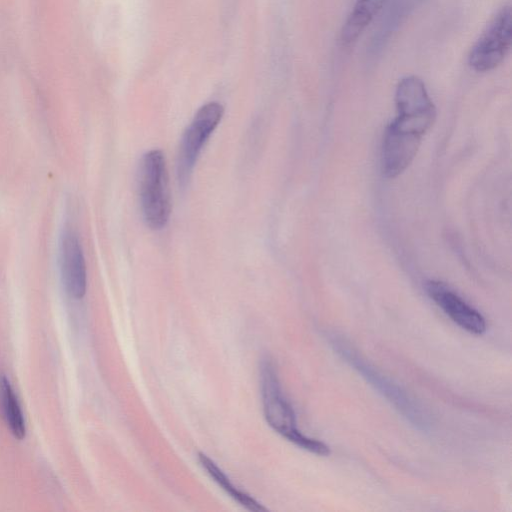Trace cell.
Masks as SVG:
<instances>
[{"label":"cell","instance_id":"cell-3","mask_svg":"<svg viewBox=\"0 0 512 512\" xmlns=\"http://www.w3.org/2000/svg\"><path fill=\"white\" fill-rule=\"evenodd\" d=\"M334 351L353 367L370 385L389 401L415 427L425 430L428 419L421 407L388 377L371 366L349 343L337 335H328Z\"/></svg>","mask_w":512,"mask_h":512},{"label":"cell","instance_id":"cell-1","mask_svg":"<svg viewBox=\"0 0 512 512\" xmlns=\"http://www.w3.org/2000/svg\"><path fill=\"white\" fill-rule=\"evenodd\" d=\"M260 383L264 417L269 426L301 449L318 456H328L331 452L329 446L298 429L294 409L283 394L277 371L269 359L261 363Z\"/></svg>","mask_w":512,"mask_h":512},{"label":"cell","instance_id":"cell-9","mask_svg":"<svg viewBox=\"0 0 512 512\" xmlns=\"http://www.w3.org/2000/svg\"><path fill=\"white\" fill-rule=\"evenodd\" d=\"M385 0H357L340 34L343 46L353 45L381 10Z\"/></svg>","mask_w":512,"mask_h":512},{"label":"cell","instance_id":"cell-2","mask_svg":"<svg viewBox=\"0 0 512 512\" xmlns=\"http://www.w3.org/2000/svg\"><path fill=\"white\" fill-rule=\"evenodd\" d=\"M139 198L147 226L153 230L165 227L171 213V201L166 161L160 150H150L141 159Z\"/></svg>","mask_w":512,"mask_h":512},{"label":"cell","instance_id":"cell-7","mask_svg":"<svg viewBox=\"0 0 512 512\" xmlns=\"http://www.w3.org/2000/svg\"><path fill=\"white\" fill-rule=\"evenodd\" d=\"M425 289L429 297L462 329L474 335L486 332L487 324L483 315L448 285L431 280L426 283Z\"/></svg>","mask_w":512,"mask_h":512},{"label":"cell","instance_id":"cell-5","mask_svg":"<svg viewBox=\"0 0 512 512\" xmlns=\"http://www.w3.org/2000/svg\"><path fill=\"white\" fill-rule=\"evenodd\" d=\"M224 113L218 102H209L198 109L181 138L177 156V178L181 188L189 183L203 146L218 126Z\"/></svg>","mask_w":512,"mask_h":512},{"label":"cell","instance_id":"cell-4","mask_svg":"<svg viewBox=\"0 0 512 512\" xmlns=\"http://www.w3.org/2000/svg\"><path fill=\"white\" fill-rule=\"evenodd\" d=\"M395 103L397 116L388 127L421 139L436 118V108L424 82L414 75L402 78L396 87Z\"/></svg>","mask_w":512,"mask_h":512},{"label":"cell","instance_id":"cell-10","mask_svg":"<svg viewBox=\"0 0 512 512\" xmlns=\"http://www.w3.org/2000/svg\"><path fill=\"white\" fill-rule=\"evenodd\" d=\"M198 460L208 473V475L214 479V481L222 487L227 494L233 499L239 502L242 506L246 507L250 511L260 512L265 511L261 504H259L254 498L241 491L230 481L226 474L211 460L207 455L203 453L198 454Z\"/></svg>","mask_w":512,"mask_h":512},{"label":"cell","instance_id":"cell-11","mask_svg":"<svg viewBox=\"0 0 512 512\" xmlns=\"http://www.w3.org/2000/svg\"><path fill=\"white\" fill-rule=\"evenodd\" d=\"M0 403L4 419L17 439H23L26 434L24 417L18 403L17 397L7 380L2 376L0 379Z\"/></svg>","mask_w":512,"mask_h":512},{"label":"cell","instance_id":"cell-6","mask_svg":"<svg viewBox=\"0 0 512 512\" xmlns=\"http://www.w3.org/2000/svg\"><path fill=\"white\" fill-rule=\"evenodd\" d=\"M512 14L510 6L502 7L489 22L468 55V64L476 72H487L504 60L511 48Z\"/></svg>","mask_w":512,"mask_h":512},{"label":"cell","instance_id":"cell-8","mask_svg":"<svg viewBox=\"0 0 512 512\" xmlns=\"http://www.w3.org/2000/svg\"><path fill=\"white\" fill-rule=\"evenodd\" d=\"M60 262L63 283L67 292L73 298H82L87 287L86 264L80 241L72 231H65L62 236Z\"/></svg>","mask_w":512,"mask_h":512}]
</instances>
